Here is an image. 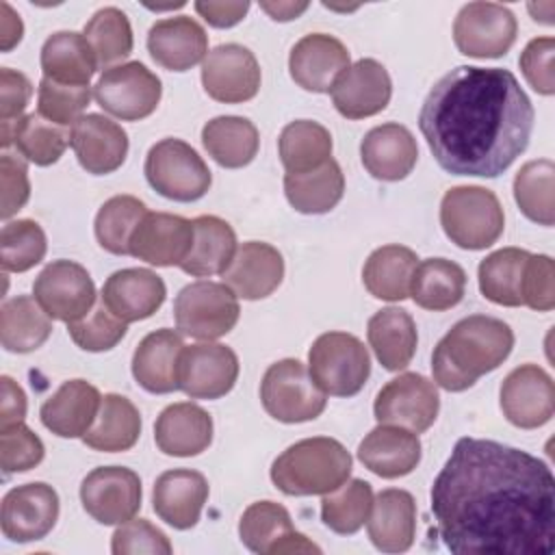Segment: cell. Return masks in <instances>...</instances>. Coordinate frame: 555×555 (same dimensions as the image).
I'll list each match as a JSON object with an SVG mask.
<instances>
[{
	"instance_id": "4",
	"label": "cell",
	"mask_w": 555,
	"mask_h": 555,
	"mask_svg": "<svg viewBox=\"0 0 555 555\" xmlns=\"http://www.w3.org/2000/svg\"><path fill=\"white\" fill-rule=\"evenodd\" d=\"M353 468L349 451L334 438H304L271 464L273 486L288 496L327 494L343 486Z\"/></svg>"
},
{
	"instance_id": "17",
	"label": "cell",
	"mask_w": 555,
	"mask_h": 555,
	"mask_svg": "<svg viewBox=\"0 0 555 555\" xmlns=\"http://www.w3.org/2000/svg\"><path fill=\"white\" fill-rule=\"evenodd\" d=\"M260 80V65L254 52L241 43H221L202 63L204 91L223 104H241L256 98Z\"/></svg>"
},
{
	"instance_id": "40",
	"label": "cell",
	"mask_w": 555,
	"mask_h": 555,
	"mask_svg": "<svg viewBox=\"0 0 555 555\" xmlns=\"http://www.w3.org/2000/svg\"><path fill=\"white\" fill-rule=\"evenodd\" d=\"M202 145L221 167L241 169L256 158L260 137L247 117L221 115L202 128Z\"/></svg>"
},
{
	"instance_id": "42",
	"label": "cell",
	"mask_w": 555,
	"mask_h": 555,
	"mask_svg": "<svg viewBox=\"0 0 555 555\" xmlns=\"http://www.w3.org/2000/svg\"><path fill=\"white\" fill-rule=\"evenodd\" d=\"M466 291V271L447 258H427L416 264L410 297L416 306L434 312L457 306Z\"/></svg>"
},
{
	"instance_id": "44",
	"label": "cell",
	"mask_w": 555,
	"mask_h": 555,
	"mask_svg": "<svg viewBox=\"0 0 555 555\" xmlns=\"http://www.w3.org/2000/svg\"><path fill=\"white\" fill-rule=\"evenodd\" d=\"M529 256L520 247H503L488 254L477 269L481 295L499 306H522V273Z\"/></svg>"
},
{
	"instance_id": "10",
	"label": "cell",
	"mask_w": 555,
	"mask_h": 555,
	"mask_svg": "<svg viewBox=\"0 0 555 555\" xmlns=\"http://www.w3.org/2000/svg\"><path fill=\"white\" fill-rule=\"evenodd\" d=\"M163 95L160 78L139 61L104 69L93 87L95 102L121 121L150 117Z\"/></svg>"
},
{
	"instance_id": "39",
	"label": "cell",
	"mask_w": 555,
	"mask_h": 555,
	"mask_svg": "<svg viewBox=\"0 0 555 555\" xmlns=\"http://www.w3.org/2000/svg\"><path fill=\"white\" fill-rule=\"evenodd\" d=\"M418 256L405 245H382L364 262L362 282L366 291L384 301L410 297V284Z\"/></svg>"
},
{
	"instance_id": "12",
	"label": "cell",
	"mask_w": 555,
	"mask_h": 555,
	"mask_svg": "<svg viewBox=\"0 0 555 555\" xmlns=\"http://www.w3.org/2000/svg\"><path fill=\"white\" fill-rule=\"evenodd\" d=\"M440 397L431 379L421 373H401L375 397L373 414L377 423L405 427L414 434L429 429L438 416Z\"/></svg>"
},
{
	"instance_id": "56",
	"label": "cell",
	"mask_w": 555,
	"mask_h": 555,
	"mask_svg": "<svg viewBox=\"0 0 555 555\" xmlns=\"http://www.w3.org/2000/svg\"><path fill=\"white\" fill-rule=\"evenodd\" d=\"M553 56H555V39L553 37H535L525 46V50L518 59L525 80L531 85L533 91H538L542 95L555 93Z\"/></svg>"
},
{
	"instance_id": "20",
	"label": "cell",
	"mask_w": 555,
	"mask_h": 555,
	"mask_svg": "<svg viewBox=\"0 0 555 555\" xmlns=\"http://www.w3.org/2000/svg\"><path fill=\"white\" fill-rule=\"evenodd\" d=\"M336 111L347 119H364L382 113L392 95L388 69L375 59L349 65L330 89Z\"/></svg>"
},
{
	"instance_id": "13",
	"label": "cell",
	"mask_w": 555,
	"mask_h": 555,
	"mask_svg": "<svg viewBox=\"0 0 555 555\" xmlns=\"http://www.w3.org/2000/svg\"><path fill=\"white\" fill-rule=\"evenodd\" d=\"M33 295L54 321H78L95 306V284L74 260H52L33 284Z\"/></svg>"
},
{
	"instance_id": "45",
	"label": "cell",
	"mask_w": 555,
	"mask_h": 555,
	"mask_svg": "<svg viewBox=\"0 0 555 555\" xmlns=\"http://www.w3.org/2000/svg\"><path fill=\"white\" fill-rule=\"evenodd\" d=\"M278 152L288 173L310 171L332 158V134L319 121L297 119L282 128Z\"/></svg>"
},
{
	"instance_id": "24",
	"label": "cell",
	"mask_w": 555,
	"mask_h": 555,
	"mask_svg": "<svg viewBox=\"0 0 555 555\" xmlns=\"http://www.w3.org/2000/svg\"><path fill=\"white\" fill-rule=\"evenodd\" d=\"M223 284L236 297L256 301L269 297L284 278L282 254L262 241H247L236 247L228 269L221 273Z\"/></svg>"
},
{
	"instance_id": "25",
	"label": "cell",
	"mask_w": 555,
	"mask_h": 555,
	"mask_svg": "<svg viewBox=\"0 0 555 555\" xmlns=\"http://www.w3.org/2000/svg\"><path fill=\"white\" fill-rule=\"evenodd\" d=\"M167 288L160 275L150 269L130 267L111 273L102 286L100 299L124 323L152 317L165 301Z\"/></svg>"
},
{
	"instance_id": "37",
	"label": "cell",
	"mask_w": 555,
	"mask_h": 555,
	"mask_svg": "<svg viewBox=\"0 0 555 555\" xmlns=\"http://www.w3.org/2000/svg\"><path fill=\"white\" fill-rule=\"evenodd\" d=\"M141 436V414L137 405L124 397L108 392L100 401L93 425L82 436V442L93 451L119 453L137 444Z\"/></svg>"
},
{
	"instance_id": "34",
	"label": "cell",
	"mask_w": 555,
	"mask_h": 555,
	"mask_svg": "<svg viewBox=\"0 0 555 555\" xmlns=\"http://www.w3.org/2000/svg\"><path fill=\"white\" fill-rule=\"evenodd\" d=\"M72 141V130L65 126L52 124L39 113L24 115L15 121L0 124V145L17 147L20 156L39 167L56 163Z\"/></svg>"
},
{
	"instance_id": "62",
	"label": "cell",
	"mask_w": 555,
	"mask_h": 555,
	"mask_svg": "<svg viewBox=\"0 0 555 555\" xmlns=\"http://www.w3.org/2000/svg\"><path fill=\"white\" fill-rule=\"evenodd\" d=\"M260 9L278 22H288L297 20L308 9V2H260Z\"/></svg>"
},
{
	"instance_id": "19",
	"label": "cell",
	"mask_w": 555,
	"mask_h": 555,
	"mask_svg": "<svg viewBox=\"0 0 555 555\" xmlns=\"http://www.w3.org/2000/svg\"><path fill=\"white\" fill-rule=\"evenodd\" d=\"M241 542L260 555H286V553H321L304 533L295 531L291 514L275 501L251 503L238 520Z\"/></svg>"
},
{
	"instance_id": "8",
	"label": "cell",
	"mask_w": 555,
	"mask_h": 555,
	"mask_svg": "<svg viewBox=\"0 0 555 555\" xmlns=\"http://www.w3.org/2000/svg\"><path fill=\"white\" fill-rule=\"evenodd\" d=\"M260 401L280 423L314 421L327 405V395L314 384L304 362L284 358L273 362L260 382Z\"/></svg>"
},
{
	"instance_id": "7",
	"label": "cell",
	"mask_w": 555,
	"mask_h": 555,
	"mask_svg": "<svg viewBox=\"0 0 555 555\" xmlns=\"http://www.w3.org/2000/svg\"><path fill=\"white\" fill-rule=\"evenodd\" d=\"M150 186L173 202H195L210 189L212 176L204 158L182 139L154 143L143 165Z\"/></svg>"
},
{
	"instance_id": "58",
	"label": "cell",
	"mask_w": 555,
	"mask_h": 555,
	"mask_svg": "<svg viewBox=\"0 0 555 555\" xmlns=\"http://www.w3.org/2000/svg\"><path fill=\"white\" fill-rule=\"evenodd\" d=\"M33 95L30 80L11 67L0 69V124L15 121L24 117L28 102Z\"/></svg>"
},
{
	"instance_id": "23",
	"label": "cell",
	"mask_w": 555,
	"mask_h": 555,
	"mask_svg": "<svg viewBox=\"0 0 555 555\" xmlns=\"http://www.w3.org/2000/svg\"><path fill=\"white\" fill-rule=\"evenodd\" d=\"M69 130V145L80 167L89 173L106 176L124 165L128 154V134L117 121L100 113H87Z\"/></svg>"
},
{
	"instance_id": "29",
	"label": "cell",
	"mask_w": 555,
	"mask_h": 555,
	"mask_svg": "<svg viewBox=\"0 0 555 555\" xmlns=\"http://www.w3.org/2000/svg\"><path fill=\"white\" fill-rule=\"evenodd\" d=\"M102 395L87 379L63 382L39 410L41 423L59 438H82L93 425Z\"/></svg>"
},
{
	"instance_id": "2",
	"label": "cell",
	"mask_w": 555,
	"mask_h": 555,
	"mask_svg": "<svg viewBox=\"0 0 555 555\" xmlns=\"http://www.w3.org/2000/svg\"><path fill=\"white\" fill-rule=\"evenodd\" d=\"M533 104L509 69L457 65L434 82L418 128L453 176L496 178L529 145Z\"/></svg>"
},
{
	"instance_id": "36",
	"label": "cell",
	"mask_w": 555,
	"mask_h": 555,
	"mask_svg": "<svg viewBox=\"0 0 555 555\" xmlns=\"http://www.w3.org/2000/svg\"><path fill=\"white\" fill-rule=\"evenodd\" d=\"M236 251V234L232 225L215 215L193 219V245L180 269L193 278L223 273Z\"/></svg>"
},
{
	"instance_id": "55",
	"label": "cell",
	"mask_w": 555,
	"mask_h": 555,
	"mask_svg": "<svg viewBox=\"0 0 555 555\" xmlns=\"http://www.w3.org/2000/svg\"><path fill=\"white\" fill-rule=\"evenodd\" d=\"M522 306L538 312L555 308V264L546 254H531L522 273Z\"/></svg>"
},
{
	"instance_id": "48",
	"label": "cell",
	"mask_w": 555,
	"mask_h": 555,
	"mask_svg": "<svg viewBox=\"0 0 555 555\" xmlns=\"http://www.w3.org/2000/svg\"><path fill=\"white\" fill-rule=\"evenodd\" d=\"M82 35L95 54L98 67L102 69H111L115 63L128 59L134 46L130 20L117 7H104L95 11L93 17L85 24Z\"/></svg>"
},
{
	"instance_id": "18",
	"label": "cell",
	"mask_w": 555,
	"mask_h": 555,
	"mask_svg": "<svg viewBox=\"0 0 555 555\" xmlns=\"http://www.w3.org/2000/svg\"><path fill=\"white\" fill-rule=\"evenodd\" d=\"M499 403L512 425L520 429L542 427L555 412L553 379L538 364H520L503 379Z\"/></svg>"
},
{
	"instance_id": "49",
	"label": "cell",
	"mask_w": 555,
	"mask_h": 555,
	"mask_svg": "<svg viewBox=\"0 0 555 555\" xmlns=\"http://www.w3.org/2000/svg\"><path fill=\"white\" fill-rule=\"evenodd\" d=\"M145 215V204L134 195H115L106 199L93 223L100 247L115 256L130 254V236Z\"/></svg>"
},
{
	"instance_id": "54",
	"label": "cell",
	"mask_w": 555,
	"mask_h": 555,
	"mask_svg": "<svg viewBox=\"0 0 555 555\" xmlns=\"http://www.w3.org/2000/svg\"><path fill=\"white\" fill-rule=\"evenodd\" d=\"M111 551L115 555H169L173 551L169 538L145 518H130L121 522L113 538Z\"/></svg>"
},
{
	"instance_id": "46",
	"label": "cell",
	"mask_w": 555,
	"mask_h": 555,
	"mask_svg": "<svg viewBox=\"0 0 555 555\" xmlns=\"http://www.w3.org/2000/svg\"><path fill=\"white\" fill-rule=\"evenodd\" d=\"M514 199L520 212L551 228L555 223V165L548 158L525 163L514 178Z\"/></svg>"
},
{
	"instance_id": "21",
	"label": "cell",
	"mask_w": 555,
	"mask_h": 555,
	"mask_svg": "<svg viewBox=\"0 0 555 555\" xmlns=\"http://www.w3.org/2000/svg\"><path fill=\"white\" fill-rule=\"evenodd\" d=\"M349 50L340 39L325 33H310L293 46L288 72L301 89L327 93L349 67Z\"/></svg>"
},
{
	"instance_id": "3",
	"label": "cell",
	"mask_w": 555,
	"mask_h": 555,
	"mask_svg": "<svg viewBox=\"0 0 555 555\" xmlns=\"http://www.w3.org/2000/svg\"><path fill=\"white\" fill-rule=\"evenodd\" d=\"M512 347L514 332L505 321L488 314L464 317L434 349V382L449 392H462L475 386L481 375L499 369Z\"/></svg>"
},
{
	"instance_id": "33",
	"label": "cell",
	"mask_w": 555,
	"mask_h": 555,
	"mask_svg": "<svg viewBox=\"0 0 555 555\" xmlns=\"http://www.w3.org/2000/svg\"><path fill=\"white\" fill-rule=\"evenodd\" d=\"M184 349L182 336L176 330L150 332L134 349L132 375L137 384L152 395L178 390V360Z\"/></svg>"
},
{
	"instance_id": "32",
	"label": "cell",
	"mask_w": 555,
	"mask_h": 555,
	"mask_svg": "<svg viewBox=\"0 0 555 555\" xmlns=\"http://www.w3.org/2000/svg\"><path fill=\"white\" fill-rule=\"evenodd\" d=\"M369 538L377 551L403 553L414 544L416 503L408 490L386 488L373 499L366 520Z\"/></svg>"
},
{
	"instance_id": "14",
	"label": "cell",
	"mask_w": 555,
	"mask_h": 555,
	"mask_svg": "<svg viewBox=\"0 0 555 555\" xmlns=\"http://www.w3.org/2000/svg\"><path fill=\"white\" fill-rule=\"evenodd\" d=\"M141 479L126 466H98L80 483V503L100 525H121L141 509Z\"/></svg>"
},
{
	"instance_id": "50",
	"label": "cell",
	"mask_w": 555,
	"mask_h": 555,
	"mask_svg": "<svg viewBox=\"0 0 555 555\" xmlns=\"http://www.w3.org/2000/svg\"><path fill=\"white\" fill-rule=\"evenodd\" d=\"M48 241L43 228L33 219L7 221L0 232V264L4 271L24 273L46 256Z\"/></svg>"
},
{
	"instance_id": "59",
	"label": "cell",
	"mask_w": 555,
	"mask_h": 555,
	"mask_svg": "<svg viewBox=\"0 0 555 555\" xmlns=\"http://www.w3.org/2000/svg\"><path fill=\"white\" fill-rule=\"evenodd\" d=\"M0 395H2V399H0V429L24 423L28 403H26V395L20 388V384L13 382L9 375H2L0 377Z\"/></svg>"
},
{
	"instance_id": "53",
	"label": "cell",
	"mask_w": 555,
	"mask_h": 555,
	"mask_svg": "<svg viewBox=\"0 0 555 555\" xmlns=\"http://www.w3.org/2000/svg\"><path fill=\"white\" fill-rule=\"evenodd\" d=\"M46 455L41 438L24 423L0 429V466L4 475L35 468Z\"/></svg>"
},
{
	"instance_id": "28",
	"label": "cell",
	"mask_w": 555,
	"mask_h": 555,
	"mask_svg": "<svg viewBox=\"0 0 555 555\" xmlns=\"http://www.w3.org/2000/svg\"><path fill=\"white\" fill-rule=\"evenodd\" d=\"M208 501V481L199 470L173 468L154 481L152 503L160 520L173 529H191L197 525L204 503Z\"/></svg>"
},
{
	"instance_id": "27",
	"label": "cell",
	"mask_w": 555,
	"mask_h": 555,
	"mask_svg": "<svg viewBox=\"0 0 555 555\" xmlns=\"http://www.w3.org/2000/svg\"><path fill=\"white\" fill-rule=\"evenodd\" d=\"M150 56L169 72H186L204 63L208 54V35L199 22L189 15L158 20L147 33Z\"/></svg>"
},
{
	"instance_id": "16",
	"label": "cell",
	"mask_w": 555,
	"mask_h": 555,
	"mask_svg": "<svg viewBox=\"0 0 555 555\" xmlns=\"http://www.w3.org/2000/svg\"><path fill=\"white\" fill-rule=\"evenodd\" d=\"M59 520V494L43 481L11 488L2 496L0 527L7 540L24 544L46 538Z\"/></svg>"
},
{
	"instance_id": "47",
	"label": "cell",
	"mask_w": 555,
	"mask_h": 555,
	"mask_svg": "<svg viewBox=\"0 0 555 555\" xmlns=\"http://www.w3.org/2000/svg\"><path fill=\"white\" fill-rule=\"evenodd\" d=\"M373 509V488L364 479H347L321 499V520L334 533L351 535L364 527Z\"/></svg>"
},
{
	"instance_id": "9",
	"label": "cell",
	"mask_w": 555,
	"mask_h": 555,
	"mask_svg": "<svg viewBox=\"0 0 555 555\" xmlns=\"http://www.w3.org/2000/svg\"><path fill=\"white\" fill-rule=\"evenodd\" d=\"M238 314V297L223 282H191L173 299L176 327L197 340L225 336L236 325Z\"/></svg>"
},
{
	"instance_id": "30",
	"label": "cell",
	"mask_w": 555,
	"mask_h": 555,
	"mask_svg": "<svg viewBox=\"0 0 555 555\" xmlns=\"http://www.w3.org/2000/svg\"><path fill=\"white\" fill-rule=\"evenodd\" d=\"M358 460L364 468L384 479L410 475L421 462L418 434L405 427L379 423L358 444Z\"/></svg>"
},
{
	"instance_id": "43",
	"label": "cell",
	"mask_w": 555,
	"mask_h": 555,
	"mask_svg": "<svg viewBox=\"0 0 555 555\" xmlns=\"http://www.w3.org/2000/svg\"><path fill=\"white\" fill-rule=\"evenodd\" d=\"M52 334V319L30 295H17L0 308V343L11 353L39 349Z\"/></svg>"
},
{
	"instance_id": "60",
	"label": "cell",
	"mask_w": 555,
	"mask_h": 555,
	"mask_svg": "<svg viewBox=\"0 0 555 555\" xmlns=\"http://www.w3.org/2000/svg\"><path fill=\"white\" fill-rule=\"evenodd\" d=\"M195 11L215 28L236 26L249 11V2H195Z\"/></svg>"
},
{
	"instance_id": "31",
	"label": "cell",
	"mask_w": 555,
	"mask_h": 555,
	"mask_svg": "<svg viewBox=\"0 0 555 555\" xmlns=\"http://www.w3.org/2000/svg\"><path fill=\"white\" fill-rule=\"evenodd\" d=\"M154 442L165 455H199L212 442V418L197 403H171L154 423Z\"/></svg>"
},
{
	"instance_id": "41",
	"label": "cell",
	"mask_w": 555,
	"mask_h": 555,
	"mask_svg": "<svg viewBox=\"0 0 555 555\" xmlns=\"http://www.w3.org/2000/svg\"><path fill=\"white\" fill-rule=\"evenodd\" d=\"M284 193L288 204L304 215L330 212L345 193V173L340 165L330 158L317 169L284 176Z\"/></svg>"
},
{
	"instance_id": "52",
	"label": "cell",
	"mask_w": 555,
	"mask_h": 555,
	"mask_svg": "<svg viewBox=\"0 0 555 555\" xmlns=\"http://www.w3.org/2000/svg\"><path fill=\"white\" fill-rule=\"evenodd\" d=\"M67 332L80 349L98 353L113 349L126 336L128 323L117 319L100 299L87 317L67 323Z\"/></svg>"
},
{
	"instance_id": "15",
	"label": "cell",
	"mask_w": 555,
	"mask_h": 555,
	"mask_svg": "<svg viewBox=\"0 0 555 555\" xmlns=\"http://www.w3.org/2000/svg\"><path fill=\"white\" fill-rule=\"evenodd\" d=\"M238 377L236 353L221 343H197L180 351L178 388L191 399H219Z\"/></svg>"
},
{
	"instance_id": "6",
	"label": "cell",
	"mask_w": 555,
	"mask_h": 555,
	"mask_svg": "<svg viewBox=\"0 0 555 555\" xmlns=\"http://www.w3.org/2000/svg\"><path fill=\"white\" fill-rule=\"evenodd\" d=\"M308 371L325 395L353 397L371 375V356L358 336L325 332L308 351Z\"/></svg>"
},
{
	"instance_id": "26",
	"label": "cell",
	"mask_w": 555,
	"mask_h": 555,
	"mask_svg": "<svg viewBox=\"0 0 555 555\" xmlns=\"http://www.w3.org/2000/svg\"><path fill=\"white\" fill-rule=\"evenodd\" d=\"M360 158L375 180L397 182L412 173L418 160V145L405 126L388 121L364 134L360 143Z\"/></svg>"
},
{
	"instance_id": "22",
	"label": "cell",
	"mask_w": 555,
	"mask_h": 555,
	"mask_svg": "<svg viewBox=\"0 0 555 555\" xmlns=\"http://www.w3.org/2000/svg\"><path fill=\"white\" fill-rule=\"evenodd\" d=\"M193 245V221L171 212H150L130 236V256L154 267H180Z\"/></svg>"
},
{
	"instance_id": "35",
	"label": "cell",
	"mask_w": 555,
	"mask_h": 555,
	"mask_svg": "<svg viewBox=\"0 0 555 555\" xmlns=\"http://www.w3.org/2000/svg\"><path fill=\"white\" fill-rule=\"evenodd\" d=\"M369 345L386 371L405 369L416 351V323L408 310L388 306L377 310L366 323Z\"/></svg>"
},
{
	"instance_id": "57",
	"label": "cell",
	"mask_w": 555,
	"mask_h": 555,
	"mask_svg": "<svg viewBox=\"0 0 555 555\" xmlns=\"http://www.w3.org/2000/svg\"><path fill=\"white\" fill-rule=\"evenodd\" d=\"M0 180H2V219H11L30 197L28 165L26 158L4 152L0 156Z\"/></svg>"
},
{
	"instance_id": "5",
	"label": "cell",
	"mask_w": 555,
	"mask_h": 555,
	"mask_svg": "<svg viewBox=\"0 0 555 555\" xmlns=\"http://www.w3.org/2000/svg\"><path fill=\"white\" fill-rule=\"evenodd\" d=\"M440 225L462 249H486L499 241L505 215L494 191L477 184L453 186L440 202Z\"/></svg>"
},
{
	"instance_id": "1",
	"label": "cell",
	"mask_w": 555,
	"mask_h": 555,
	"mask_svg": "<svg viewBox=\"0 0 555 555\" xmlns=\"http://www.w3.org/2000/svg\"><path fill=\"white\" fill-rule=\"evenodd\" d=\"M431 514L455 555H551L555 479L516 447L460 438L434 479Z\"/></svg>"
},
{
	"instance_id": "38",
	"label": "cell",
	"mask_w": 555,
	"mask_h": 555,
	"mask_svg": "<svg viewBox=\"0 0 555 555\" xmlns=\"http://www.w3.org/2000/svg\"><path fill=\"white\" fill-rule=\"evenodd\" d=\"M39 63L46 78L63 85H89L98 69L89 41L76 30L52 33L41 46Z\"/></svg>"
},
{
	"instance_id": "51",
	"label": "cell",
	"mask_w": 555,
	"mask_h": 555,
	"mask_svg": "<svg viewBox=\"0 0 555 555\" xmlns=\"http://www.w3.org/2000/svg\"><path fill=\"white\" fill-rule=\"evenodd\" d=\"M91 102V87L89 85H63L52 78H41L37 91V113L52 124L59 126H74L82 111Z\"/></svg>"
},
{
	"instance_id": "61",
	"label": "cell",
	"mask_w": 555,
	"mask_h": 555,
	"mask_svg": "<svg viewBox=\"0 0 555 555\" xmlns=\"http://www.w3.org/2000/svg\"><path fill=\"white\" fill-rule=\"evenodd\" d=\"M0 39H2V52H9L13 50L20 41H22V35H24V24L20 20V15L11 9L9 2H2V22H0Z\"/></svg>"
},
{
	"instance_id": "11",
	"label": "cell",
	"mask_w": 555,
	"mask_h": 555,
	"mask_svg": "<svg viewBox=\"0 0 555 555\" xmlns=\"http://www.w3.org/2000/svg\"><path fill=\"white\" fill-rule=\"evenodd\" d=\"M514 13L496 2H468L453 22V41L464 56L499 59L516 41Z\"/></svg>"
}]
</instances>
